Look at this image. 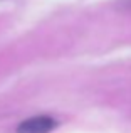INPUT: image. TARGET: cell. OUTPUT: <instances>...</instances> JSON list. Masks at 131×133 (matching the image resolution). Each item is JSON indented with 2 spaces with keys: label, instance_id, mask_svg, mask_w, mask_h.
Wrapping results in <instances>:
<instances>
[{
  "label": "cell",
  "instance_id": "obj_1",
  "mask_svg": "<svg viewBox=\"0 0 131 133\" xmlns=\"http://www.w3.org/2000/svg\"><path fill=\"white\" fill-rule=\"evenodd\" d=\"M57 120H54L49 115H39V116H32L24 120L22 123L17 127V133H50L57 127Z\"/></svg>",
  "mask_w": 131,
  "mask_h": 133
},
{
  "label": "cell",
  "instance_id": "obj_2",
  "mask_svg": "<svg viewBox=\"0 0 131 133\" xmlns=\"http://www.w3.org/2000/svg\"><path fill=\"white\" fill-rule=\"evenodd\" d=\"M118 7H121V9H128V10H131V0H119V2H118Z\"/></svg>",
  "mask_w": 131,
  "mask_h": 133
}]
</instances>
